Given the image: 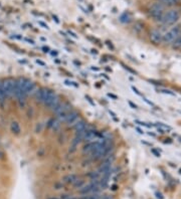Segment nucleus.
<instances>
[{
    "label": "nucleus",
    "instance_id": "f257e3e1",
    "mask_svg": "<svg viewBox=\"0 0 181 199\" xmlns=\"http://www.w3.org/2000/svg\"><path fill=\"white\" fill-rule=\"evenodd\" d=\"M2 83V88L3 91L5 93L6 98H10L12 96H14V88H15V80L11 78H4L1 82Z\"/></svg>",
    "mask_w": 181,
    "mask_h": 199
},
{
    "label": "nucleus",
    "instance_id": "f03ea898",
    "mask_svg": "<svg viewBox=\"0 0 181 199\" xmlns=\"http://www.w3.org/2000/svg\"><path fill=\"white\" fill-rule=\"evenodd\" d=\"M60 103V97L55 94V92H52V91L48 90V94H47V97H46V100L45 101V103H43V105L45 106L46 108H48V109H55L57 106Z\"/></svg>",
    "mask_w": 181,
    "mask_h": 199
},
{
    "label": "nucleus",
    "instance_id": "7ed1b4c3",
    "mask_svg": "<svg viewBox=\"0 0 181 199\" xmlns=\"http://www.w3.org/2000/svg\"><path fill=\"white\" fill-rule=\"evenodd\" d=\"M178 36H180V28L173 27L172 29H170L169 31H167V32L163 35V41H164L165 43H171L173 42Z\"/></svg>",
    "mask_w": 181,
    "mask_h": 199
},
{
    "label": "nucleus",
    "instance_id": "20e7f679",
    "mask_svg": "<svg viewBox=\"0 0 181 199\" xmlns=\"http://www.w3.org/2000/svg\"><path fill=\"white\" fill-rule=\"evenodd\" d=\"M105 141H94V142H90L87 145H85L84 148H83V154H90L92 155L94 152H96L98 149L101 147V145L104 143Z\"/></svg>",
    "mask_w": 181,
    "mask_h": 199
},
{
    "label": "nucleus",
    "instance_id": "39448f33",
    "mask_svg": "<svg viewBox=\"0 0 181 199\" xmlns=\"http://www.w3.org/2000/svg\"><path fill=\"white\" fill-rule=\"evenodd\" d=\"M179 19V12L176 11V10H170L168 11L165 15H163L162 17V21L164 22L165 24H173L175 23L176 21Z\"/></svg>",
    "mask_w": 181,
    "mask_h": 199
},
{
    "label": "nucleus",
    "instance_id": "423d86ee",
    "mask_svg": "<svg viewBox=\"0 0 181 199\" xmlns=\"http://www.w3.org/2000/svg\"><path fill=\"white\" fill-rule=\"evenodd\" d=\"M99 187H100V182H99V179H98V180H94L92 183L89 184V185L83 187L82 190H80V193L82 194H90V193L97 192V191L100 189Z\"/></svg>",
    "mask_w": 181,
    "mask_h": 199
},
{
    "label": "nucleus",
    "instance_id": "0eeeda50",
    "mask_svg": "<svg viewBox=\"0 0 181 199\" xmlns=\"http://www.w3.org/2000/svg\"><path fill=\"white\" fill-rule=\"evenodd\" d=\"M34 88H35V83L33 82H31V80H27V78H25V80H24V83H23V85H22L23 94L27 97L28 95H30L31 93L33 92Z\"/></svg>",
    "mask_w": 181,
    "mask_h": 199
},
{
    "label": "nucleus",
    "instance_id": "6e6552de",
    "mask_svg": "<svg viewBox=\"0 0 181 199\" xmlns=\"http://www.w3.org/2000/svg\"><path fill=\"white\" fill-rule=\"evenodd\" d=\"M150 40L153 43L159 44L161 41H163V35L159 30H152L150 33Z\"/></svg>",
    "mask_w": 181,
    "mask_h": 199
},
{
    "label": "nucleus",
    "instance_id": "1a4fd4ad",
    "mask_svg": "<svg viewBox=\"0 0 181 199\" xmlns=\"http://www.w3.org/2000/svg\"><path fill=\"white\" fill-rule=\"evenodd\" d=\"M47 94H48L47 88H40V91H37V93H36V99H37V102L45 103V101L46 100V97H47Z\"/></svg>",
    "mask_w": 181,
    "mask_h": 199
},
{
    "label": "nucleus",
    "instance_id": "9d476101",
    "mask_svg": "<svg viewBox=\"0 0 181 199\" xmlns=\"http://www.w3.org/2000/svg\"><path fill=\"white\" fill-rule=\"evenodd\" d=\"M97 139H98V132L95 131V130H88L87 134H85V136L84 138V141L90 143V142L96 141Z\"/></svg>",
    "mask_w": 181,
    "mask_h": 199
},
{
    "label": "nucleus",
    "instance_id": "9b49d317",
    "mask_svg": "<svg viewBox=\"0 0 181 199\" xmlns=\"http://www.w3.org/2000/svg\"><path fill=\"white\" fill-rule=\"evenodd\" d=\"M78 120H79V114L77 112H68L67 114V117H65V122H67L68 124L74 125Z\"/></svg>",
    "mask_w": 181,
    "mask_h": 199
},
{
    "label": "nucleus",
    "instance_id": "f8f14e48",
    "mask_svg": "<svg viewBox=\"0 0 181 199\" xmlns=\"http://www.w3.org/2000/svg\"><path fill=\"white\" fill-rule=\"evenodd\" d=\"M85 127H87V123H85L84 120H78V121L73 125V128L75 129V132L82 131V130L85 129Z\"/></svg>",
    "mask_w": 181,
    "mask_h": 199
},
{
    "label": "nucleus",
    "instance_id": "ddd939ff",
    "mask_svg": "<svg viewBox=\"0 0 181 199\" xmlns=\"http://www.w3.org/2000/svg\"><path fill=\"white\" fill-rule=\"evenodd\" d=\"M62 180L68 184H75L79 179H78V176L75 175V174H68V175H65L63 177Z\"/></svg>",
    "mask_w": 181,
    "mask_h": 199
},
{
    "label": "nucleus",
    "instance_id": "4468645a",
    "mask_svg": "<svg viewBox=\"0 0 181 199\" xmlns=\"http://www.w3.org/2000/svg\"><path fill=\"white\" fill-rule=\"evenodd\" d=\"M10 130L11 132L13 133L14 135H19L20 134V126L17 122H12L11 123V126H10Z\"/></svg>",
    "mask_w": 181,
    "mask_h": 199
},
{
    "label": "nucleus",
    "instance_id": "2eb2a0df",
    "mask_svg": "<svg viewBox=\"0 0 181 199\" xmlns=\"http://www.w3.org/2000/svg\"><path fill=\"white\" fill-rule=\"evenodd\" d=\"M5 99H6L5 93H4L3 88H2V83H1V82H0V104H4Z\"/></svg>",
    "mask_w": 181,
    "mask_h": 199
},
{
    "label": "nucleus",
    "instance_id": "dca6fc26",
    "mask_svg": "<svg viewBox=\"0 0 181 199\" xmlns=\"http://www.w3.org/2000/svg\"><path fill=\"white\" fill-rule=\"evenodd\" d=\"M159 1L164 5H175L176 3H178L179 0H159Z\"/></svg>",
    "mask_w": 181,
    "mask_h": 199
},
{
    "label": "nucleus",
    "instance_id": "f3484780",
    "mask_svg": "<svg viewBox=\"0 0 181 199\" xmlns=\"http://www.w3.org/2000/svg\"><path fill=\"white\" fill-rule=\"evenodd\" d=\"M172 43H173L172 46L174 48H180L181 47V36H178Z\"/></svg>",
    "mask_w": 181,
    "mask_h": 199
},
{
    "label": "nucleus",
    "instance_id": "a211bd4d",
    "mask_svg": "<svg viewBox=\"0 0 181 199\" xmlns=\"http://www.w3.org/2000/svg\"><path fill=\"white\" fill-rule=\"evenodd\" d=\"M158 126L160 127V130L162 131L163 133L164 132H167V131H170L171 130V127L169 126H166V125H164L163 123H158Z\"/></svg>",
    "mask_w": 181,
    "mask_h": 199
},
{
    "label": "nucleus",
    "instance_id": "6ab92c4d",
    "mask_svg": "<svg viewBox=\"0 0 181 199\" xmlns=\"http://www.w3.org/2000/svg\"><path fill=\"white\" fill-rule=\"evenodd\" d=\"M51 127H52V129L55 130V131H57V130L60 129V121H58V120H55V122H53V124Z\"/></svg>",
    "mask_w": 181,
    "mask_h": 199
},
{
    "label": "nucleus",
    "instance_id": "aec40b11",
    "mask_svg": "<svg viewBox=\"0 0 181 199\" xmlns=\"http://www.w3.org/2000/svg\"><path fill=\"white\" fill-rule=\"evenodd\" d=\"M65 85H74V87H75V88H78L79 87V85H77L75 83H74V82H70V80H65Z\"/></svg>",
    "mask_w": 181,
    "mask_h": 199
},
{
    "label": "nucleus",
    "instance_id": "412c9836",
    "mask_svg": "<svg viewBox=\"0 0 181 199\" xmlns=\"http://www.w3.org/2000/svg\"><path fill=\"white\" fill-rule=\"evenodd\" d=\"M122 65L124 66V68H125V70H128V72H130L131 73H136L135 70H132V68H130L128 65Z\"/></svg>",
    "mask_w": 181,
    "mask_h": 199
},
{
    "label": "nucleus",
    "instance_id": "4be33fe9",
    "mask_svg": "<svg viewBox=\"0 0 181 199\" xmlns=\"http://www.w3.org/2000/svg\"><path fill=\"white\" fill-rule=\"evenodd\" d=\"M41 130H42V124H38L37 126H36V129H35V132L36 133H40Z\"/></svg>",
    "mask_w": 181,
    "mask_h": 199
},
{
    "label": "nucleus",
    "instance_id": "5701e85b",
    "mask_svg": "<svg viewBox=\"0 0 181 199\" xmlns=\"http://www.w3.org/2000/svg\"><path fill=\"white\" fill-rule=\"evenodd\" d=\"M132 90H133V92H134V93H135V94H136V95L140 96V97H143V95H142V94H141V93H140V92H139V91H138V90H137V88H136L135 87H132Z\"/></svg>",
    "mask_w": 181,
    "mask_h": 199
},
{
    "label": "nucleus",
    "instance_id": "b1692460",
    "mask_svg": "<svg viewBox=\"0 0 181 199\" xmlns=\"http://www.w3.org/2000/svg\"><path fill=\"white\" fill-rule=\"evenodd\" d=\"M162 93H164V94H168V95H171V96H175V94L174 93H172L171 91H169V90H162L161 91Z\"/></svg>",
    "mask_w": 181,
    "mask_h": 199
},
{
    "label": "nucleus",
    "instance_id": "393cba45",
    "mask_svg": "<svg viewBox=\"0 0 181 199\" xmlns=\"http://www.w3.org/2000/svg\"><path fill=\"white\" fill-rule=\"evenodd\" d=\"M38 24H40V25H41V26H42L43 28H46V29H48V26H47V24L43 23L42 21H40V22H38Z\"/></svg>",
    "mask_w": 181,
    "mask_h": 199
},
{
    "label": "nucleus",
    "instance_id": "a878e982",
    "mask_svg": "<svg viewBox=\"0 0 181 199\" xmlns=\"http://www.w3.org/2000/svg\"><path fill=\"white\" fill-rule=\"evenodd\" d=\"M109 113H110V115H111V116L114 118V120H115V121H118V119H117V118H116V115H115L114 113L112 112V111H109Z\"/></svg>",
    "mask_w": 181,
    "mask_h": 199
},
{
    "label": "nucleus",
    "instance_id": "bb28decb",
    "mask_svg": "<svg viewBox=\"0 0 181 199\" xmlns=\"http://www.w3.org/2000/svg\"><path fill=\"white\" fill-rule=\"evenodd\" d=\"M128 103H129V105L131 106V108H132V109H137V106H136V105H134L133 103L131 102V101H129Z\"/></svg>",
    "mask_w": 181,
    "mask_h": 199
},
{
    "label": "nucleus",
    "instance_id": "cd10ccee",
    "mask_svg": "<svg viewBox=\"0 0 181 199\" xmlns=\"http://www.w3.org/2000/svg\"><path fill=\"white\" fill-rule=\"evenodd\" d=\"M152 153H153V154H155V156H156V157H160V153H158V152L156 151V150L152 149Z\"/></svg>",
    "mask_w": 181,
    "mask_h": 199
},
{
    "label": "nucleus",
    "instance_id": "c85d7f7f",
    "mask_svg": "<svg viewBox=\"0 0 181 199\" xmlns=\"http://www.w3.org/2000/svg\"><path fill=\"white\" fill-rule=\"evenodd\" d=\"M36 63H38V65H42V66H45V63H43V61H41V60H36Z\"/></svg>",
    "mask_w": 181,
    "mask_h": 199
},
{
    "label": "nucleus",
    "instance_id": "c756f323",
    "mask_svg": "<svg viewBox=\"0 0 181 199\" xmlns=\"http://www.w3.org/2000/svg\"><path fill=\"white\" fill-rule=\"evenodd\" d=\"M108 96H109L110 98H113L114 100H117V96H115L113 94H108Z\"/></svg>",
    "mask_w": 181,
    "mask_h": 199
},
{
    "label": "nucleus",
    "instance_id": "7c9ffc66",
    "mask_svg": "<svg viewBox=\"0 0 181 199\" xmlns=\"http://www.w3.org/2000/svg\"><path fill=\"white\" fill-rule=\"evenodd\" d=\"M2 158H3V153L0 151V159H2Z\"/></svg>",
    "mask_w": 181,
    "mask_h": 199
},
{
    "label": "nucleus",
    "instance_id": "2f4dec72",
    "mask_svg": "<svg viewBox=\"0 0 181 199\" xmlns=\"http://www.w3.org/2000/svg\"><path fill=\"white\" fill-rule=\"evenodd\" d=\"M43 50H45V52H46V51L50 50H48V47H45V46H43Z\"/></svg>",
    "mask_w": 181,
    "mask_h": 199
},
{
    "label": "nucleus",
    "instance_id": "473e14b6",
    "mask_svg": "<svg viewBox=\"0 0 181 199\" xmlns=\"http://www.w3.org/2000/svg\"><path fill=\"white\" fill-rule=\"evenodd\" d=\"M137 131H138L139 133H140V134H143V132H142V131H141V130H140V129H139V128H137Z\"/></svg>",
    "mask_w": 181,
    "mask_h": 199
},
{
    "label": "nucleus",
    "instance_id": "72a5a7b5",
    "mask_svg": "<svg viewBox=\"0 0 181 199\" xmlns=\"http://www.w3.org/2000/svg\"><path fill=\"white\" fill-rule=\"evenodd\" d=\"M47 199H60V198H55V197H51V198H47Z\"/></svg>",
    "mask_w": 181,
    "mask_h": 199
},
{
    "label": "nucleus",
    "instance_id": "f704fd0d",
    "mask_svg": "<svg viewBox=\"0 0 181 199\" xmlns=\"http://www.w3.org/2000/svg\"><path fill=\"white\" fill-rule=\"evenodd\" d=\"M104 199H110V198H109V197H108V196H106V197H105Z\"/></svg>",
    "mask_w": 181,
    "mask_h": 199
},
{
    "label": "nucleus",
    "instance_id": "c9c22d12",
    "mask_svg": "<svg viewBox=\"0 0 181 199\" xmlns=\"http://www.w3.org/2000/svg\"><path fill=\"white\" fill-rule=\"evenodd\" d=\"M180 173H181V170H180Z\"/></svg>",
    "mask_w": 181,
    "mask_h": 199
},
{
    "label": "nucleus",
    "instance_id": "e433bc0d",
    "mask_svg": "<svg viewBox=\"0 0 181 199\" xmlns=\"http://www.w3.org/2000/svg\"><path fill=\"white\" fill-rule=\"evenodd\" d=\"M180 50H181V47H180Z\"/></svg>",
    "mask_w": 181,
    "mask_h": 199
}]
</instances>
